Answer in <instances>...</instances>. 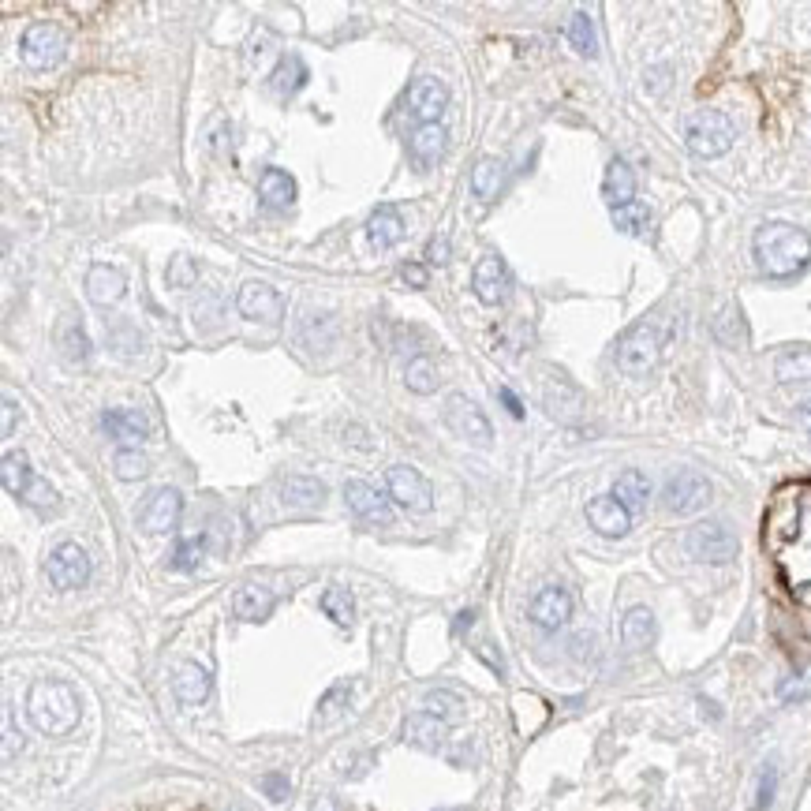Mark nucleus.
Instances as JSON below:
<instances>
[{"label":"nucleus","instance_id":"f257e3e1","mask_svg":"<svg viewBox=\"0 0 811 811\" xmlns=\"http://www.w3.org/2000/svg\"><path fill=\"white\" fill-rule=\"evenodd\" d=\"M770 546L778 554V565H782L793 595L804 606H811V494L785 501L770 516Z\"/></svg>","mask_w":811,"mask_h":811},{"label":"nucleus","instance_id":"f03ea898","mask_svg":"<svg viewBox=\"0 0 811 811\" xmlns=\"http://www.w3.org/2000/svg\"><path fill=\"white\" fill-rule=\"evenodd\" d=\"M755 262L767 277H797L811 262V236L797 225L785 221H770L755 232Z\"/></svg>","mask_w":811,"mask_h":811},{"label":"nucleus","instance_id":"7ed1b4c3","mask_svg":"<svg viewBox=\"0 0 811 811\" xmlns=\"http://www.w3.org/2000/svg\"><path fill=\"white\" fill-rule=\"evenodd\" d=\"M27 714L42 733L64 737L79 722V696L60 681H38L27 696Z\"/></svg>","mask_w":811,"mask_h":811},{"label":"nucleus","instance_id":"20e7f679","mask_svg":"<svg viewBox=\"0 0 811 811\" xmlns=\"http://www.w3.org/2000/svg\"><path fill=\"white\" fill-rule=\"evenodd\" d=\"M684 143L696 157H718L733 146V124L726 113L718 109H703V113L688 116L684 124Z\"/></svg>","mask_w":811,"mask_h":811},{"label":"nucleus","instance_id":"39448f33","mask_svg":"<svg viewBox=\"0 0 811 811\" xmlns=\"http://www.w3.org/2000/svg\"><path fill=\"white\" fill-rule=\"evenodd\" d=\"M658 356H662V329L651 318L636 322L617 341V367L625 370V374H647L658 363Z\"/></svg>","mask_w":811,"mask_h":811},{"label":"nucleus","instance_id":"423d86ee","mask_svg":"<svg viewBox=\"0 0 811 811\" xmlns=\"http://www.w3.org/2000/svg\"><path fill=\"white\" fill-rule=\"evenodd\" d=\"M707 501H711V483H707V475H699V471L692 468L673 471L666 479V486H662V505H666L673 516L699 513Z\"/></svg>","mask_w":811,"mask_h":811},{"label":"nucleus","instance_id":"0eeeda50","mask_svg":"<svg viewBox=\"0 0 811 811\" xmlns=\"http://www.w3.org/2000/svg\"><path fill=\"white\" fill-rule=\"evenodd\" d=\"M684 546H688V554L696 557V561H707V565H726V561L737 557V535L722 520L696 524L684 535Z\"/></svg>","mask_w":811,"mask_h":811},{"label":"nucleus","instance_id":"6e6552de","mask_svg":"<svg viewBox=\"0 0 811 811\" xmlns=\"http://www.w3.org/2000/svg\"><path fill=\"white\" fill-rule=\"evenodd\" d=\"M64 49H68V38L57 23H30L19 38V53L30 68H53V64H60Z\"/></svg>","mask_w":811,"mask_h":811},{"label":"nucleus","instance_id":"1a4fd4ad","mask_svg":"<svg viewBox=\"0 0 811 811\" xmlns=\"http://www.w3.org/2000/svg\"><path fill=\"white\" fill-rule=\"evenodd\" d=\"M45 576L57 591H75L90 580V557L79 542H60L57 550L45 557Z\"/></svg>","mask_w":811,"mask_h":811},{"label":"nucleus","instance_id":"9d476101","mask_svg":"<svg viewBox=\"0 0 811 811\" xmlns=\"http://www.w3.org/2000/svg\"><path fill=\"white\" fill-rule=\"evenodd\" d=\"M385 486H389V498L400 501L412 513H427L430 505H434L430 483L415 468H408V464H393V468L385 471Z\"/></svg>","mask_w":811,"mask_h":811},{"label":"nucleus","instance_id":"9b49d317","mask_svg":"<svg viewBox=\"0 0 811 811\" xmlns=\"http://www.w3.org/2000/svg\"><path fill=\"white\" fill-rule=\"evenodd\" d=\"M236 307L247 322H266V326H277L285 318V299L277 296V288L266 285V281H247L236 296Z\"/></svg>","mask_w":811,"mask_h":811},{"label":"nucleus","instance_id":"f8f14e48","mask_svg":"<svg viewBox=\"0 0 811 811\" xmlns=\"http://www.w3.org/2000/svg\"><path fill=\"white\" fill-rule=\"evenodd\" d=\"M445 105H449V90H445L442 79H430V75L415 79V83L408 86V94H404V109H408V116L419 120V128H423V124H438Z\"/></svg>","mask_w":811,"mask_h":811},{"label":"nucleus","instance_id":"ddd939ff","mask_svg":"<svg viewBox=\"0 0 811 811\" xmlns=\"http://www.w3.org/2000/svg\"><path fill=\"white\" fill-rule=\"evenodd\" d=\"M344 505H348L363 524H378V527L393 524V505H389V498H382V494L370 483H363V479L344 483Z\"/></svg>","mask_w":811,"mask_h":811},{"label":"nucleus","instance_id":"4468645a","mask_svg":"<svg viewBox=\"0 0 811 811\" xmlns=\"http://www.w3.org/2000/svg\"><path fill=\"white\" fill-rule=\"evenodd\" d=\"M445 423H449V430H453L456 438H468V442L475 445L490 442V423H486V415L479 412V404L468 397H449V404H445Z\"/></svg>","mask_w":811,"mask_h":811},{"label":"nucleus","instance_id":"2eb2a0df","mask_svg":"<svg viewBox=\"0 0 811 811\" xmlns=\"http://www.w3.org/2000/svg\"><path fill=\"white\" fill-rule=\"evenodd\" d=\"M180 513H184V498H180L172 486H161V490H154V494L146 498L143 509H139V524H143L146 531L161 535V531H172V527L180 524Z\"/></svg>","mask_w":811,"mask_h":811},{"label":"nucleus","instance_id":"dca6fc26","mask_svg":"<svg viewBox=\"0 0 811 811\" xmlns=\"http://www.w3.org/2000/svg\"><path fill=\"white\" fill-rule=\"evenodd\" d=\"M531 621L542 628V632H557L561 625H569L572 617V595L565 587H542L539 595L531 598Z\"/></svg>","mask_w":811,"mask_h":811},{"label":"nucleus","instance_id":"f3484780","mask_svg":"<svg viewBox=\"0 0 811 811\" xmlns=\"http://www.w3.org/2000/svg\"><path fill=\"white\" fill-rule=\"evenodd\" d=\"M471 288H475V296L483 299L486 307H498V303H505V296H509V270H505V262H501L498 255L479 258V262H475Z\"/></svg>","mask_w":811,"mask_h":811},{"label":"nucleus","instance_id":"a211bd4d","mask_svg":"<svg viewBox=\"0 0 811 811\" xmlns=\"http://www.w3.org/2000/svg\"><path fill=\"white\" fill-rule=\"evenodd\" d=\"M587 524L595 527L598 535H606V539H621L632 527V513L613 494H606V498H595L587 505Z\"/></svg>","mask_w":811,"mask_h":811},{"label":"nucleus","instance_id":"6ab92c4d","mask_svg":"<svg viewBox=\"0 0 811 811\" xmlns=\"http://www.w3.org/2000/svg\"><path fill=\"white\" fill-rule=\"evenodd\" d=\"M210 673L202 666H195V662H184V666H176V677H172V692H176V699L184 703V707H199V703H206L210 699Z\"/></svg>","mask_w":811,"mask_h":811},{"label":"nucleus","instance_id":"aec40b11","mask_svg":"<svg viewBox=\"0 0 811 811\" xmlns=\"http://www.w3.org/2000/svg\"><path fill=\"white\" fill-rule=\"evenodd\" d=\"M445 737H449L445 722L438 718V714H430V711H419V714H412V718L404 722V740H408V744H415V748L438 752V748L445 744Z\"/></svg>","mask_w":811,"mask_h":811},{"label":"nucleus","instance_id":"412c9836","mask_svg":"<svg viewBox=\"0 0 811 811\" xmlns=\"http://www.w3.org/2000/svg\"><path fill=\"white\" fill-rule=\"evenodd\" d=\"M774 378L782 385L811 382V348L808 344H785L774 356Z\"/></svg>","mask_w":811,"mask_h":811},{"label":"nucleus","instance_id":"4be33fe9","mask_svg":"<svg viewBox=\"0 0 811 811\" xmlns=\"http://www.w3.org/2000/svg\"><path fill=\"white\" fill-rule=\"evenodd\" d=\"M258 199L266 210H285L296 199V180L285 169H266L258 176Z\"/></svg>","mask_w":811,"mask_h":811},{"label":"nucleus","instance_id":"5701e85b","mask_svg":"<svg viewBox=\"0 0 811 811\" xmlns=\"http://www.w3.org/2000/svg\"><path fill=\"white\" fill-rule=\"evenodd\" d=\"M124 296V273L116 266H94L86 273V299L98 303V307H109L116 299Z\"/></svg>","mask_w":811,"mask_h":811},{"label":"nucleus","instance_id":"b1692460","mask_svg":"<svg viewBox=\"0 0 811 811\" xmlns=\"http://www.w3.org/2000/svg\"><path fill=\"white\" fill-rule=\"evenodd\" d=\"M602 195H606V202H610L613 210H617V206H628V202H636V176H632V169H628L621 157H613L610 165H606Z\"/></svg>","mask_w":811,"mask_h":811},{"label":"nucleus","instance_id":"393cba45","mask_svg":"<svg viewBox=\"0 0 811 811\" xmlns=\"http://www.w3.org/2000/svg\"><path fill=\"white\" fill-rule=\"evenodd\" d=\"M613 498L621 501L628 513H640L643 505H647V498H651V479L636 468L621 471L617 483H613Z\"/></svg>","mask_w":811,"mask_h":811},{"label":"nucleus","instance_id":"a878e982","mask_svg":"<svg viewBox=\"0 0 811 811\" xmlns=\"http://www.w3.org/2000/svg\"><path fill=\"white\" fill-rule=\"evenodd\" d=\"M322 498H326L322 479H311V475H288V479H281V501L285 505L311 509V505H322Z\"/></svg>","mask_w":811,"mask_h":811},{"label":"nucleus","instance_id":"bb28decb","mask_svg":"<svg viewBox=\"0 0 811 811\" xmlns=\"http://www.w3.org/2000/svg\"><path fill=\"white\" fill-rule=\"evenodd\" d=\"M101 427L109 430V438H116V442H143L146 438V419L131 408H109L101 415Z\"/></svg>","mask_w":811,"mask_h":811},{"label":"nucleus","instance_id":"cd10ccee","mask_svg":"<svg viewBox=\"0 0 811 811\" xmlns=\"http://www.w3.org/2000/svg\"><path fill=\"white\" fill-rule=\"evenodd\" d=\"M232 610H236L240 621H266L273 610V595L258 584H243L240 591L232 595Z\"/></svg>","mask_w":811,"mask_h":811},{"label":"nucleus","instance_id":"c85d7f7f","mask_svg":"<svg viewBox=\"0 0 811 811\" xmlns=\"http://www.w3.org/2000/svg\"><path fill=\"white\" fill-rule=\"evenodd\" d=\"M367 236H370V243H374L378 251L393 247V243L404 236V217H400L393 206H378V210L370 214V221H367Z\"/></svg>","mask_w":811,"mask_h":811},{"label":"nucleus","instance_id":"c756f323","mask_svg":"<svg viewBox=\"0 0 811 811\" xmlns=\"http://www.w3.org/2000/svg\"><path fill=\"white\" fill-rule=\"evenodd\" d=\"M651 640H655V613L643 610V606L628 610L625 621H621V643L628 651H643V647H651Z\"/></svg>","mask_w":811,"mask_h":811},{"label":"nucleus","instance_id":"7c9ffc66","mask_svg":"<svg viewBox=\"0 0 811 811\" xmlns=\"http://www.w3.org/2000/svg\"><path fill=\"white\" fill-rule=\"evenodd\" d=\"M0 479H4V490H8V494L23 498V494L30 490V483H34L38 475L30 471L27 453H4V464H0Z\"/></svg>","mask_w":811,"mask_h":811},{"label":"nucleus","instance_id":"2f4dec72","mask_svg":"<svg viewBox=\"0 0 811 811\" xmlns=\"http://www.w3.org/2000/svg\"><path fill=\"white\" fill-rule=\"evenodd\" d=\"M445 128L442 124H423V128H415V135L408 139V150H412V157H419V161H434V157H442L445 150Z\"/></svg>","mask_w":811,"mask_h":811},{"label":"nucleus","instance_id":"473e14b6","mask_svg":"<svg viewBox=\"0 0 811 811\" xmlns=\"http://www.w3.org/2000/svg\"><path fill=\"white\" fill-rule=\"evenodd\" d=\"M613 228H621V232H628V236H647V228H651V210H647V202H628V206H617L613 210Z\"/></svg>","mask_w":811,"mask_h":811},{"label":"nucleus","instance_id":"72a5a7b5","mask_svg":"<svg viewBox=\"0 0 811 811\" xmlns=\"http://www.w3.org/2000/svg\"><path fill=\"white\" fill-rule=\"evenodd\" d=\"M404 382H408V389H412V393H434L442 378H438V367H434V359L415 356L412 363H408V370H404Z\"/></svg>","mask_w":811,"mask_h":811},{"label":"nucleus","instance_id":"f704fd0d","mask_svg":"<svg viewBox=\"0 0 811 811\" xmlns=\"http://www.w3.org/2000/svg\"><path fill=\"white\" fill-rule=\"evenodd\" d=\"M498 187H501V161L483 157V161L471 169V191H475L479 199H494Z\"/></svg>","mask_w":811,"mask_h":811},{"label":"nucleus","instance_id":"c9c22d12","mask_svg":"<svg viewBox=\"0 0 811 811\" xmlns=\"http://www.w3.org/2000/svg\"><path fill=\"white\" fill-rule=\"evenodd\" d=\"M546 404H550V412H554V415H561V419H572V415H576V408H580V393H576L565 378H554V382L546 385Z\"/></svg>","mask_w":811,"mask_h":811},{"label":"nucleus","instance_id":"e433bc0d","mask_svg":"<svg viewBox=\"0 0 811 811\" xmlns=\"http://www.w3.org/2000/svg\"><path fill=\"white\" fill-rule=\"evenodd\" d=\"M113 471L116 479H146L150 475V460H146V453H139V449H120V453L113 456Z\"/></svg>","mask_w":811,"mask_h":811},{"label":"nucleus","instance_id":"4c0bfd02","mask_svg":"<svg viewBox=\"0 0 811 811\" xmlns=\"http://www.w3.org/2000/svg\"><path fill=\"white\" fill-rule=\"evenodd\" d=\"M303 79H307V68H303V60L288 57L277 64V72H273V86H277V94H296L299 86H303Z\"/></svg>","mask_w":811,"mask_h":811},{"label":"nucleus","instance_id":"58836bf2","mask_svg":"<svg viewBox=\"0 0 811 811\" xmlns=\"http://www.w3.org/2000/svg\"><path fill=\"white\" fill-rule=\"evenodd\" d=\"M322 610H326V617H333L337 625H352L356 606H352V595H348L344 587H329L326 595H322Z\"/></svg>","mask_w":811,"mask_h":811},{"label":"nucleus","instance_id":"ea45409f","mask_svg":"<svg viewBox=\"0 0 811 811\" xmlns=\"http://www.w3.org/2000/svg\"><path fill=\"white\" fill-rule=\"evenodd\" d=\"M348 699H352V684H348V681L333 684L326 696H322V703H318V722H333V718H341V711L348 707Z\"/></svg>","mask_w":811,"mask_h":811},{"label":"nucleus","instance_id":"a19ab883","mask_svg":"<svg viewBox=\"0 0 811 811\" xmlns=\"http://www.w3.org/2000/svg\"><path fill=\"white\" fill-rule=\"evenodd\" d=\"M60 341H64V352H68V359H75V363H86V356H90V337L83 333V326L64 322V329H60Z\"/></svg>","mask_w":811,"mask_h":811},{"label":"nucleus","instance_id":"79ce46f5","mask_svg":"<svg viewBox=\"0 0 811 811\" xmlns=\"http://www.w3.org/2000/svg\"><path fill=\"white\" fill-rule=\"evenodd\" d=\"M569 38H572V45H576L580 53H587V57H595V49H598V42H595V27H591V19H587L584 12L572 15V19H569Z\"/></svg>","mask_w":811,"mask_h":811},{"label":"nucleus","instance_id":"37998d69","mask_svg":"<svg viewBox=\"0 0 811 811\" xmlns=\"http://www.w3.org/2000/svg\"><path fill=\"white\" fill-rule=\"evenodd\" d=\"M714 333H718L726 344L744 341V318H740L737 307H726V311H722V318H714Z\"/></svg>","mask_w":811,"mask_h":811},{"label":"nucleus","instance_id":"c03bdc74","mask_svg":"<svg viewBox=\"0 0 811 811\" xmlns=\"http://www.w3.org/2000/svg\"><path fill=\"white\" fill-rule=\"evenodd\" d=\"M195 277H199V270H195V262L187 255H176L169 262V285L172 288H191L195 285Z\"/></svg>","mask_w":811,"mask_h":811},{"label":"nucleus","instance_id":"a18cd8bd","mask_svg":"<svg viewBox=\"0 0 811 811\" xmlns=\"http://www.w3.org/2000/svg\"><path fill=\"white\" fill-rule=\"evenodd\" d=\"M202 550H206L202 539H184L176 546V554H172V565H176V569H195L202 561Z\"/></svg>","mask_w":811,"mask_h":811},{"label":"nucleus","instance_id":"49530a36","mask_svg":"<svg viewBox=\"0 0 811 811\" xmlns=\"http://www.w3.org/2000/svg\"><path fill=\"white\" fill-rule=\"evenodd\" d=\"M427 711L438 714V718H456L460 714V699L453 696V692H430L427 696Z\"/></svg>","mask_w":811,"mask_h":811},{"label":"nucleus","instance_id":"de8ad7c7","mask_svg":"<svg viewBox=\"0 0 811 811\" xmlns=\"http://www.w3.org/2000/svg\"><path fill=\"white\" fill-rule=\"evenodd\" d=\"M774 789H778V770L763 767V774H759V793H755L752 811H767L770 800H774Z\"/></svg>","mask_w":811,"mask_h":811},{"label":"nucleus","instance_id":"09e8293b","mask_svg":"<svg viewBox=\"0 0 811 811\" xmlns=\"http://www.w3.org/2000/svg\"><path fill=\"white\" fill-rule=\"evenodd\" d=\"M23 501H30V505H38V509H49L53 501H57V494H53V486L42 483V479H34L30 483V490L23 494Z\"/></svg>","mask_w":811,"mask_h":811},{"label":"nucleus","instance_id":"8fccbe9b","mask_svg":"<svg viewBox=\"0 0 811 811\" xmlns=\"http://www.w3.org/2000/svg\"><path fill=\"white\" fill-rule=\"evenodd\" d=\"M262 789H266V797H270V800H285L288 797V778H285V774H270V778H262Z\"/></svg>","mask_w":811,"mask_h":811},{"label":"nucleus","instance_id":"3c124183","mask_svg":"<svg viewBox=\"0 0 811 811\" xmlns=\"http://www.w3.org/2000/svg\"><path fill=\"white\" fill-rule=\"evenodd\" d=\"M427 258H430V262H449V240H445V236H438V240H430Z\"/></svg>","mask_w":811,"mask_h":811},{"label":"nucleus","instance_id":"603ef678","mask_svg":"<svg viewBox=\"0 0 811 811\" xmlns=\"http://www.w3.org/2000/svg\"><path fill=\"white\" fill-rule=\"evenodd\" d=\"M400 277H404V281H408V285L412 288H423L427 285V270H423V266H404V270H400Z\"/></svg>","mask_w":811,"mask_h":811},{"label":"nucleus","instance_id":"864d4df0","mask_svg":"<svg viewBox=\"0 0 811 811\" xmlns=\"http://www.w3.org/2000/svg\"><path fill=\"white\" fill-rule=\"evenodd\" d=\"M12 423H15V400L12 397H4V438H8V434H12Z\"/></svg>","mask_w":811,"mask_h":811},{"label":"nucleus","instance_id":"5fc2aeb1","mask_svg":"<svg viewBox=\"0 0 811 811\" xmlns=\"http://www.w3.org/2000/svg\"><path fill=\"white\" fill-rule=\"evenodd\" d=\"M501 400H505V404H509V412H513L516 419H520V415H524V408H520V400H516L513 393H509V389H501Z\"/></svg>","mask_w":811,"mask_h":811},{"label":"nucleus","instance_id":"6e6d98bb","mask_svg":"<svg viewBox=\"0 0 811 811\" xmlns=\"http://www.w3.org/2000/svg\"><path fill=\"white\" fill-rule=\"evenodd\" d=\"M471 621H475V613H471V610H468V613H460V617H456V632H464V628H468Z\"/></svg>","mask_w":811,"mask_h":811},{"label":"nucleus","instance_id":"4d7b16f0","mask_svg":"<svg viewBox=\"0 0 811 811\" xmlns=\"http://www.w3.org/2000/svg\"><path fill=\"white\" fill-rule=\"evenodd\" d=\"M314 811H333V800H329V797L314 800Z\"/></svg>","mask_w":811,"mask_h":811},{"label":"nucleus","instance_id":"13d9d810","mask_svg":"<svg viewBox=\"0 0 811 811\" xmlns=\"http://www.w3.org/2000/svg\"><path fill=\"white\" fill-rule=\"evenodd\" d=\"M800 412H804V419H808V423H811V400H808V404H804V408H800Z\"/></svg>","mask_w":811,"mask_h":811},{"label":"nucleus","instance_id":"bf43d9fd","mask_svg":"<svg viewBox=\"0 0 811 811\" xmlns=\"http://www.w3.org/2000/svg\"><path fill=\"white\" fill-rule=\"evenodd\" d=\"M438 811H449V808H438Z\"/></svg>","mask_w":811,"mask_h":811}]
</instances>
